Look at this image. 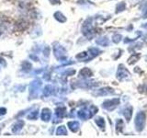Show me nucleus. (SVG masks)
I'll return each instance as SVG.
<instances>
[{
    "instance_id": "nucleus-3",
    "label": "nucleus",
    "mask_w": 147,
    "mask_h": 138,
    "mask_svg": "<svg viewBox=\"0 0 147 138\" xmlns=\"http://www.w3.org/2000/svg\"><path fill=\"white\" fill-rule=\"evenodd\" d=\"M129 76H130V73H129V71L127 70V69L123 66H119V70L117 72V77L119 78V79L122 80V79H124V78L128 77Z\"/></svg>"
},
{
    "instance_id": "nucleus-13",
    "label": "nucleus",
    "mask_w": 147,
    "mask_h": 138,
    "mask_svg": "<svg viewBox=\"0 0 147 138\" xmlns=\"http://www.w3.org/2000/svg\"><path fill=\"white\" fill-rule=\"evenodd\" d=\"M69 125H70V126H72V127H70L71 129H72V130L74 131V132H75V131H76V129H77V126H78V123L77 122H70V123H69Z\"/></svg>"
},
{
    "instance_id": "nucleus-9",
    "label": "nucleus",
    "mask_w": 147,
    "mask_h": 138,
    "mask_svg": "<svg viewBox=\"0 0 147 138\" xmlns=\"http://www.w3.org/2000/svg\"><path fill=\"white\" fill-rule=\"evenodd\" d=\"M117 130L119 132H121L122 129H123V122L121 121V120H118L117 121Z\"/></svg>"
},
{
    "instance_id": "nucleus-5",
    "label": "nucleus",
    "mask_w": 147,
    "mask_h": 138,
    "mask_svg": "<svg viewBox=\"0 0 147 138\" xmlns=\"http://www.w3.org/2000/svg\"><path fill=\"white\" fill-rule=\"evenodd\" d=\"M112 93H114V91H113V89H109V87H105V89H100V91H99L100 95H110Z\"/></svg>"
},
{
    "instance_id": "nucleus-1",
    "label": "nucleus",
    "mask_w": 147,
    "mask_h": 138,
    "mask_svg": "<svg viewBox=\"0 0 147 138\" xmlns=\"http://www.w3.org/2000/svg\"><path fill=\"white\" fill-rule=\"evenodd\" d=\"M145 122V114L144 112H139L137 113L135 117V126L138 131H142L144 127Z\"/></svg>"
},
{
    "instance_id": "nucleus-6",
    "label": "nucleus",
    "mask_w": 147,
    "mask_h": 138,
    "mask_svg": "<svg viewBox=\"0 0 147 138\" xmlns=\"http://www.w3.org/2000/svg\"><path fill=\"white\" fill-rule=\"evenodd\" d=\"M139 58H140V55L139 54H132L131 56L129 58V61H128V63L130 64H134L137 60H139Z\"/></svg>"
},
{
    "instance_id": "nucleus-4",
    "label": "nucleus",
    "mask_w": 147,
    "mask_h": 138,
    "mask_svg": "<svg viewBox=\"0 0 147 138\" xmlns=\"http://www.w3.org/2000/svg\"><path fill=\"white\" fill-rule=\"evenodd\" d=\"M131 112H132V109L130 107L123 110V115H124V117L126 118L127 121H130V119L131 118Z\"/></svg>"
},
{
    "instance_id": "nucleus-14",
    "label": "nucleus",
    "mask_w": 147,
    "mask_h": 138,
    "mask_svg": "<svg viewBox=\"0 0 147 138\" xmlns=\"http://www.w3.org/2000/svg\"><path fill=\"white\" fill-rule=\"evenodd\" d=\"M144 18H147V7L145 8V13L144 14Z\"/></svg>"
},
{
    "instance_id": "nucleus-12",
    "label": "nucleus",
    "mask_w": 147,
    "mask_h": 138,
    "mask_svg": "<svg viewBox=\"0 0 147 138\" xmlns=\"http://www.w3.org/2000/svg\"><path fill=\"white\" fill-rule=\"evenodd\" d=\"M121 35H119V34H116L114 37H113V41H114V43H119L121 41Z\"/></svg>"
},
{
    "instance_id": "nucleus-7",
    "label": "nucleus",
    "mask_w": 147,
    "mask_h": 138,
    "mask_svg": "<svg viewBox=\"0 0 147 138\" xmlns=\"http://www.w3.org/2000/svg\"><path fill=\"white\" fill-rule=\"evenodd\" d=\"M81 75H83L84 76H91L92 72L89 70V69L86 68V69H83V70L81 71Z\"/></svg>"
},
{
    "instance_id": "nucleus-11",
    "label": "nucleus",
    "mask_w": 147,
    "mask_h": 138,
    "mask_svg": "<svg viewBox=\"0 0 147 138\" xmlns=\"http://www.w3.org/2000/svg\"><path fill=\"white\" fill-rule=\"evenodd\" d=\"M124 8H125V3H119L117 6V12L122 11Z\"/></svg>"
},
{
    "instance_id": "nucleus-15",
    "label": "nucleus",
    "mask_w": 147,
    "mask_h": 138,
    "mask_svg": "<svg viewBox=\"0 0 147 138\" xmlns=\"http://www.w3.org/2000/svg\"><path fill=\"white\" fill-rule=\"evenodd\" d=\"M144 27H145V28H147V24H146V25H144Z\"/></svg>"
},
{
    "instance_id": "nucleus-10",
    "label": "nucleus",
    "mask_w": 147,
    "mask_h": 138,
    "mask_svg": "<svg viewBox=\"0 0 147 138\" xmlns=\"http://www.w3.org/2000/svg\"><path fill=\"white\" fill-rule=\"evenodd\" d=\"M98 43L103 45V46H106V45L109 44V41H108V39H106V38H101V40L98 41Z\"/></svg>"
},
{
    "instance_id": "nucleus-8",
    "label": "nucleus",
    "mask_w": 147,
    "mask_h": 138,
    "mask_svg": "<svg viewBox=\"0 0 147 138\" xmlns=\"http://www.w3.org/2000/svg\"><path fill=\"white\" fill-rule=\"evenodd\" d=\"M96 122L98 123V125L101 128H104L105 127V122L102 118H98L96 120Z\"/></svg>"
},
{
    "instance_id": "nucleus-2",
    "label": "nucleus",
    "mask_w": 147,
    "mask_h": 138,
    "mask_svg": "<svg viewBox=\"0 0 147 138\" xmlns=\"http://www.w3.org/2000/svg\"><path fill=\"white\" fill-rule=\"evenodd\" d=\"M119 104V99H109L106 100L103 103V107L108 110H112L117 107V105Z\"/></svg>"
}]
</instances>
